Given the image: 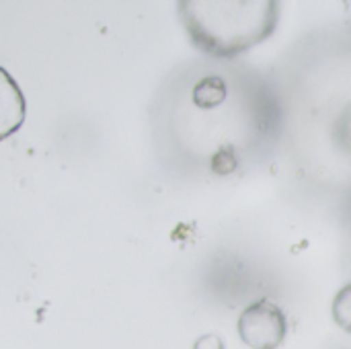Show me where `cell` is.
Instances as JSON below:
<instances>
[{"label": "cell", "mask_w": 351, "mask_h": 349, "mask_svg": "<svg viewBox=\"0 0 351 349\" xmlns=\"http://www.w3.org/2000/svg\"><path fill=\"white\" fill-rule=\"evenodd\" d=\"M191 41L216 58L239 56L265 41L280 21L278 2H179Z\"/></svg>", "instance_id": "6da1fadb"}, {"label": "cell", "mask_w": 351, "mask_h": 349, "mask_svg": "<svg viewBox=\"0 0 351 349\" xmlns=\"http://www.w3.org/2000/svg\"><path fill=\"white\" fill-rule=\"evenodd\" d=\"M193 349H224V344L218 335H204L195 341Z\"/></svg>", "instance_id": "277c9868"}, {"label": "cell", "mask_w": 351, "mask_h": 349, "mask_svg": "<svg viewBox=\"0 0 351 349\" xmlns=\"http://www.w3.org/2000/svg\"><path fill=\"white\" fill-rule=\"evenodd\" d=\"M288 333V323L284 311L261 298L247 306L239 317V335L243 344L251 349H278Z\"/></svg>", "instance_id": "7a4b0ae2"}, {"label": "cell", "mask_w": 351, "mask_h": 349, "mask_svg": "<svg viewBox=\"0 0 351 349\" xmlns=\"http://www.w3.org/2000/svg\"><path fill=\"white\" fill-rule=\"evenodd\" d=\"M331 313H333L335 323H337L346 333H350L351 335V284L350 286H346V288H341V290L337 292V296H335V300H333Z\"/></svg>", "instance_id": "3957f363"}]
</instances>
